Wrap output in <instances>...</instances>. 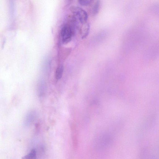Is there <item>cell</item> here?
Listing matches in <instances>:
<instances>
[{"label": "cell", "mask_w": 159, "mask_h": 159, "mask_svg": "<svg viewBox=\"0 0 159 159\" xmlns=\"http://www.w3.org/2000/svg\"><path fill=\"white\" fill-rule=\"evenodd\" d=\"M152 11L154 14L159 15V4L154 5L152 8Z\"/></svg>", "instance_id": "cell-10"}, {"label": "cell", "mask_w": 159, "mask_h": 159, "mask_svg": "<svg viewBox=\"0 0 159 159\" xmlns=\"http://www.w3.org/2000/svg\"><path fill=\"white\" fill-rule=\"evenodd\" d=\"M36 118V112L34 111H30L26 115L25 119V124L29 126L33 124Z\"/></svg>", "instance_id": "cell-4"}, {"label": "cell", "mask_w": 159, "mask_h": 159, "mask_svg": "<svg viewBox=\"0 0 159 159\" xmlns=\"http://www.w3.org/2000/svg\"><path fill=\"white\" fill-rule=\"evenodd\" d=\"M159 57V41L149 46L144 54L145 59L147 60H154Z\"/></svg>", "instance_id": "cell-1"}, {"label": "cell", "mask_w": 159, "mask_h": 159, "mask_svg": "<svg viewBox=\"0 0 159 159\" xmlns=\"http://www.w3.org/2000/svg\"><path fill=\"white\" fill-rule=\"evenodd\" d=\"M100 0H97L95 3L92 10V13L94 15H97L99 12L100 5Z\"/></svg>", "instance_id": "cell-6"}, {"label": "cell", "mask_w": 159, "mask_h": 159, "mask_svg": "<svg viewBox=\"0 0 159 159\" xmlns=\"http://www.w3.org/2000/svg\"><path fill=\"white\" fill-rule=\"evenodd\" d=\"M73 34L71 26L66 24L63 26L61 30V35L62 40L64 44H67L70 41Z\"/></svg>", "instance_id": "cell-3"}, {"label": "cell", "mask_w": 159, "mask_h": 159, "mask_svg": "<svg viewBox=\"0 0 159 159\" xmlns=\"http://www.w3.org/2000/svg\"><path fill=\"white\" fill-rule=\"evenodd\" d=\"M93 0H78L80 4L83 6H87L90 5Z\"/></svg>", "instance_id": "cell-9"}, {"label": "cell", "mask_w": 159, "mask_h": 159, "mask_svg": "<svg viewBox=\"0 0 159 159\" xmlns=\"http://www.w3.org/2000/svg\"><path fill=\"white\" fill-rule=\"evenodd\" d=\"M64 71V67L62 65L58 66L56 70L55 78L57 80L60 79L62 77Z\"/></svg>", "instance_id": "cell-5"}, {"label": "cell", "mask_w": 159, "mask_h": 159, "mask_svg": "<svg viewBox=\"0 0 159 159\" xmlns=\"http://www.w3.org/2000/svg\"><path fill=\"white\" fill-rule=\"evenodd\" d=\"M70 11L77 17L82 24H85L88 19V14L84 10L78 7L72 6Z\"/></svg>", "instance_id": "cell-2"}, {"label": "cell", "mask_w": 159, "mask_h": 159, "mask_svg": "<svg viewBox=\"0 0 159 159\" xmlns=\"http://www.w3.org/2000/svg\"><path fill=\"white\" fill-rule=\"evenodd\" d=\"M90 29V25L89 24H85L83 30V35L82 36V38H84L88 35Z\"/></svg>", "instance_id": "cell-8"}, {"label": "cell", "mask_w": 159, "mask_h": 159, "mask_svg": "<svg viewBox=\"0 0 159 159\" xmlns=\"http://www.w3.org/2000/svg\"><path fill=\"white\" fill-rule=\"evenodd\" d=\"M36 152L35 149H32L30 152L27 155L25 156L22 158L23 159H35L36 157Z\"/></svg>", "instance_id": "cell-7"}]
</instances>
